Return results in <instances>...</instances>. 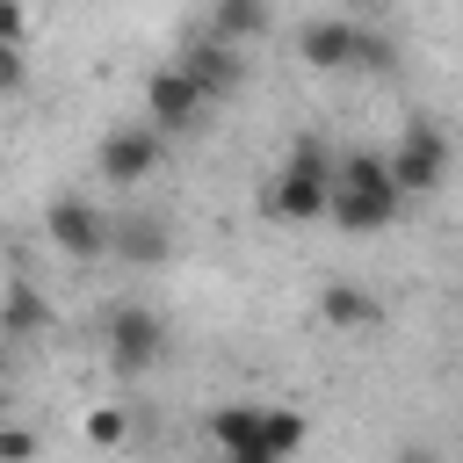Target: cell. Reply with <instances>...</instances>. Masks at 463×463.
I'll use <instances>...</instances> for the list:
<instances>
[{"mask_svg":"<svg viewBox=\"0 0 463 463\" xmlns=\"http://www.w3.org/2000/svg\"><path fill=\"white\" fill-rule=\"evenodd\" d=\"M109 354H116V369H152V362L166 354V326H159V311H145V304H116V311H109Z\"/></svg>","mask_w":463,"mask_h":463,"instance_id":"cell-4","label":"cell"},{"mask_svg":"<svg viewBox=\"0 0 463 463\" xmlns=\"http://www.w3.org/2000/svg\"><path fill=\"white\" fill-rule=\"evenodd\" d=\"M152 166H159V130L152 123H130V130L101 137V174L109 181H145Z\"/></svg>","mask_w":463,"mask_h":463,"instance_id":"cell-8","label":"cell"},{"mask_svg":"<svg viewBox=\"0 0 463 463\" xmlns=\"http://www.w3.org/2000/svg\"><path fill=\"white\" fill-rule=\"evenodd\" d=\"M36 456V434L29 427H0V463H29Z\"/></svg>","mask_w":463,"mask_h":463,"instance_id":"cell-16","label":"cell"},{"mask_svg":"<svg viewBox=\"0 0 463 463\" xmlns=\"http://www.w3.org/2000/svg\"><path fill=\"white\" fill-rule=\"evenodd\" d=\"M195 109H203V87H195L181 65H159V72L145 80V116H152V130H181V123H195Z\"/></svg>","mask_w":463,"mask_h":463,"instance_id":"cell-7","label":"cell"},{"mask_svg":"<svg viewBox=\"0 0 463 463\" xmlns=\"http://www.w3.org/2000/svg\"><path fill=\"white\" fill-rule=\"evenodd\" d=\"M36 326H43V297L29 282H14L7 289V333H36Z\"/></svg>","mask_w":463,"mask_h":463,"instance_id":"cell-14","label":"cell"},{"mask_svg":"<svg viewBox=\"0 0 463 463\" xmlns=\"http://www.w3.org/2000/svg\"><path fill=\"white\" fill-rule=\"evenodd\" d=\"M22 72H29V58H22L14 43H0V94H14V87H22Z\"/></svg>","mask_w":463,"mask_h":463,"instance_id":"cell-17","label":"cell"},{"mask_svg":"<svg viewBox=\"0 0 463 463\" xmlns=\"http://www.w3.org/2000/svg\"><path fill=\"white\" fill-rule=\"evenodd\" d=\"M383 166H391L398 195H427V188L441 181V166H449V145H441L434 123H405V137H398V152H391Z\"/></svg>","mask_w":463,"mask_h":463,"instance_id":"cell-3","label":"cell"},{"mask_svg":"<svg viewBox=\"0 0 463 463\" xmlns=\"http://www.w3.org/2000/svg\"><path fill=\"white\" fill-rule=\"evenodd\" d=\"M326 203H333V159H326L318 137H304V145L289 152L282 181H275V210H282V217H326Z\"/></svg>","mask_w":463,"mask_h":463,"instance_id":"cell-2","label":"cell"},{"mask_svg":"<svg viewBox=\"0 0 463 463\" xmlns=\"http://www.w3.org/2000/svg\"><path fill=\"white\" fill-rule=\"evenodd\" d=\"M123 434H130V420H123L116 405H94V412H87V441H94V449H116Z\"/></svg>","mask_w":463,"mask_h":463,"instance_id":"cell-15","label":"cell"},{"mask_svg":"<svg viewBox=\"0 0 463 463\" xmlns=\"http://www.w3.org/2000/svg\"><path fill=\"white\" fill-rule=\"evenodd\" d=\"M22 36H29V14H22V7H0V43L22 51Z\"/></svg>","mask_w":463,"mask_h":463,"instance_id":"cell-18","label":"cell"},{"mask_svg":"<svg viewBox=\"0 0 463 463\" xmlns=\"http://www.w3.org/2000/svg\"><path fill=\"white\" fill-rule=\"evenodd\" d=\"M166 232L152 224V217H130V224H109V253H123V260H137V268H159L166 260Z\"/></svg>","mask_w":463,"mask_h":463,"instance_id":"cell-10","label":"cell"},{"mask_svg":"<svg viewBox=\"0 0 463 463\" xmlns=\"http://www.w3.org/2000/svg\"><path fill=\"white\" fill-rule=\"evenodd\" d=\"M51 239H58L72 260H101V253H109V217H101L94 203H80V195H58V203H51Z\"/></svg>","mask_w":463,"mask_h":463,"instance_id":"cell-6","label":"cell"},{"mask_svg":"<svg viewBox=\"0 0 463 463\" xmlns=\"http://www.w3.org/2000/svg\"><path fill=\"white\" fill-rule=\"evenodd\" d=\"M318 311H326V326H376V297L354 289V282H326Z\"/></svg>","mask_w":463,"mask_h":463,"instance_id":"cell-11","label":"cell"},{"mask_svg":"<svg viewBox=\"0 0 463 463\" xmlns=\"http://www.w3.org/2000/svg\"><path fill=\"white\" fill-rule=\"evenodd\" d=\"M297 58L318 65V72L354 65V58H362V22H347V14H318V22H304V29H297Z\"/></svg>","mask_w":463,"mask_h":463,"instance_id":"cell-5","label":"cell"},{"mask_svg":"<svg viewBox=\"0 0 463 463\" xmlns=\"http://www.w3.org/2000/svg\"><path fill=\"white\" fill-rule=\"evenodd\" d=\"M398 181H391V166H383V152H347L340 166H333V224L340 232H383L391 217H398Z\"/></svg>","mask_w":463,"mask_h":463,"instance_id":"cell-1","label":"cell"},{"mask_svg":"<svg viewBox=\"0 0 463 463\" xmlns=\"http://www.w3.org/2000/svg\"><path fill=\"white\" fill-rule=\"evenodd\" d=\"M398 463H441V456H434V449H405Z\"/></svg>","mask_w":463,"mask_h":463,"instance_id":"cell-19","label":"cell"},{"mask_svg":"<svg viewBox=\"0 0 463 463\" xmlns=\"http://www.w3.org/2000/svg\"><path fill=\"white\" fill-rule=\"evenodd\" d=\"M297 449H304V412H282V405L260 412V456L268 463H289Z\"/></svg>","mask_w":463,"mask_h":463,"instance_id":"cell-12","label":"cell"},{"mask_svg":"<svg viewBox=\"0 0 463 463\" xmlns=\"http://www.w3.org/2000/svg\"><path fill=\"white\" fill-rule=\"evenodd\" d=\"M260 29H268V7H253V0H224V7L210 14V36H217L224 51H232L239 36H260Z\"/></svg>","mask_w":463,"mask_h":463,"instance_id":"cell-13","label":"cell"},{"mask_svg":"<svg viewBox=\"0 0 463 463\" xmlns=\"http://www.w3.org/2000/svg\"><path fill=\"white\" fill-rule=\"evenodd\" d=\"M174 65H181V72H188V80L203 87V101H210V94H232V87H239V51H224L217 36L188 43V51L174 58Z\"/></svg>","mask_w":463,"mask_h":463,"instance_id":"cell-9","label":"cell"}]
</instances>
